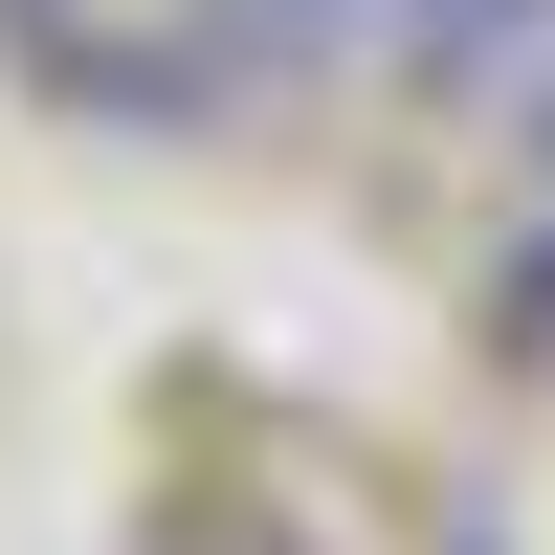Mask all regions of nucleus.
<instances>
[{"mask_svg": "<svg viewBox=\"0 0 555 555\" xmlns=\"http://www.w3.org/2000/svg\"><path fill=\"white\" fill-rule=\"evenodd\" d=\"M0 23H67V0H0Z\"/></svg>", "mask_w": 555, "mask_h": 555, "instance_id": "20e7f679", "label": "nucleus"}, {"mask_svg": "<svg viewBox=\"0 0 555 555\" xmlns=\"http://www.w3.org/2000/svg\"><path fill=\"white\" fill-rule=\"evenodd\" d=\"M533 23H555V0H400V67H444V89H467V67H512Z\"/></svg>", "mask_w": 555, "mask_h": 555, "instance_id": "f257e3e1", "label": "nucleus"}, {"mask_svg": "<svg viewBox=\"0 0 555 555\" xmlns=\"http://www.w3.org/2000/svg\"><path fill=\"white\" fill-rule=\"evenodd\" d=\"M444 555H512V533H444Z\"/></svg>", "mask_w": 555, "mask_h": 555, "instance_id": "39448f33", "label": "nucleus"}, {"mask_svg": "<svg viewBox=\"0 0 555 555\" xmlns=\"http://www.w3.org/2000/svg\"><path fill=\"white\" fill-rule=\"evenodd\" d=\"M201 44H222V67H245V44H267V67H311V44H334V0H201Z\"/></svg>", "mask_w": 555, "mask_h": 555, "instance_id": "7ed1b4c3", "label": "nucleus"}, {"mask_svg": "<svg viewBox=\"0 0 555 555\" xmlns=\"http://www.w3.org/2000/svg\"><path fill=\"white\" fill-rule=\"evenodd\" d=\"M489 334L555 356V133H533V222H512V267H489Z\"/></svg>", "mask_w": 555, "mask_h": 555, "instance_id": "f03ea898", "label": "nucleus"}]
</instances>
